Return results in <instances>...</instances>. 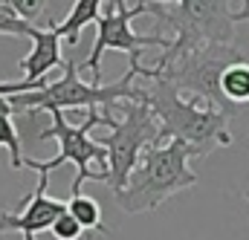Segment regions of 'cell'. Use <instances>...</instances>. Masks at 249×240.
I'll return each instance as SVG.
<instances>
[{"label": "cell", "mask_w": 249, "mask_h": 240, "mask_svg": "<svg viewBox=\"0 0 249 240\" xmlns=\"http://www.w3.org/2000/svg\"><path fill=\"white\" fill-rule=\"evenodd\" d=\"M47 3H50V0H9V6H12L23 20L35 23V26H41V20H44V15H47Z\"/></svg>", "instance_id": "e0dca14e"}, {"label": "cell", "mask_w": 249, "mask_h": 240, "mask_svg": "<svg viewBox=\"0 0 249 240\" xmlns=\"http://www.w3.org/2000/svg\"><path fill=\"white\" fill-rule=\"evenodd\" d=\"M235 61H244V55L235 50V44H203V47L183 50V52L162 50V55L157 58L154 67L130 64L127 72H133L136 78H165L180 93L197 96L206 104H212V107H217V110L232 116L241 107H235L232 102L223 99V93H220V72L229 64H235Z\"/></svg>", "instance_id": "3957f363"}, {"label": "cell", "mask_w": 249, "mask_h": 240, "mask_svg": "<svg viewBox=\"0 0 249 240\" xmlns=\"http://www.w3.org/2000/svg\"><path fill=\"white\" fill-rule=\"evenodd\" d=\"M154 3H171V0H154Z\"/></svg>", "instance_id": "d6986e66"}, {"label": "cell", "mask_w": 249, "mask_h": 240, "mask_svg": "<svg viewBox=\"0 0 249 240\" xmlns=\"http://www.w3.org/2000/svg\"><path fill=\"white\" fill-rule=\"evenodd\" d=\"M116 104L122 107L124 116L113 121V127H110L107 136L99 139L105 145V151H107V182L105 185L110 191H119L127 182V174L139 162L142 151L148 145H157V136H160L157 116L151 113V107L145 102L122 99Z\"/></svg>", "instance_id": "ba28073f"}, {"label": "cell", "mask_w": 249, "mask_h": 240, "mask_svg": "<svg viewBox=\"0 0 249 240\" xmlns=\"http://www.w3.org/2000/svg\"><path fill=\"white\" fill-rule=\"evenodd\" d=\"M220 93L235 107L249 104V61H235L220 72Z\"/></svg>", "instance_id": "7c38bea8"}, {"label": "cell", "mask_w": 249, "mask_h": 240, "mask_svg": "<svg viewBox=\"0 0 249 240\" xmlns=\"http://www.w3.org/2000/svg\"><path fill=\"white\" fill-rule=\"evenodd\" d=\"M0 3H9V0H0Z\"/></svg>", "instance_id": "44dd1931"}, {"label": "cell", "mask_w": 249, "mask_h": 240, "mask_svg": "<svg viewBox=\"0 0 249 240\" xmlns=\"http://www.w3.org/2000/svg\"><path fill=\"white\" fill-rule=\"evenodd\" d=\"M61 78L47 81L38 90L9 96L15 113H50V110H90V107H113L122 99L139 102V84L133 72H124L116 84H96L81 78V67L75 61H64Z\"/></svg>", "instance_id": "8992f818"}, {"label": "cell", "mask_w": 249, "mask_h": 240, "mask_svg": "<svg viewBox=\"0 0 249 240\" xmlns=\"http://www.w3.org/2000/svg\"><path fill=\"white\" fill-rule=\"evenodd\" d=\"M142 81L145 84H139V102H145L157 116L160 124L157 145L168 139H183L191 148L194 159L232 145L229 113L206 104L197 96L183 99V93L165 78H142Z\"/></svg>", "instance_id": "6da1fadb"}, {"label": "cell", "mask_w": 249, "mask_h": 240, "mask_svg": "<svg viewBox=\"0 0 249 240\" xmlns=\"http://www.w3.org/2000/svg\"><path fill=\"white\" fill-rule=\"evenodd\" d=\"M53 127L38 133V139H55L58 142V156L41 162V159H23V168H32L35 174H53L55 168H61L64 162L75 165V180H72V194L81 191V185L90 182H105L102 174H107V151L99 139L90 136L93 127H113V116L107 113V107H90L87 119L81 124H70L64 119V110H50Z\"/></svg>", "instance_id": "5b68a950"}, {"label": "cell", "mask_w": 249, "mask_h": 240, "mask_svg": "<svg viewBox=\"0 0 249 240\" xmlns=\"http://www.w3.org/2000/svg\"><path fill=\"white\" fill-rule=\"evenodd\" d=\"M29 41H32V52L26 58H20V72H23V81H29L38 90V87L47 84V75L53 69L64 67V55H61L64 41L53 26H35L29 32Z\"/></svg>", "instance_id": "30bf717a"}, {"label": "cell", "mask_w": 249, "mask_h": 240, "mask_svg": "<svg viewBox=\"0 0 249 240\" xmlns=\"http://www.w3.org/2000/svg\"><path fill=\"white\" fill-rule=\"evenodd\" d=\"M232 20H235V23L249 20V0H241V9H238V12H232Z\"/></svg>", "instance_id": "ac0fdd59"}, {"label": "cell", "mask_w": 249, "mask_h": 240, "mask_svg": "<svg viewBox=\"0 0 249 240\" xmlns=\"http://www.w3.org/2000/svg\"><path fill=\"white\" fill-rule=\"evenodd\" d=\"M244 197H247V200H249V188H247V191H244Z\"/></svg>", "instance_id": "ffe728a7"}, {"label": "cell", "mask_w": 249, "mask_h": 240, "mask_svg": "<svg viewBox=\"0 0 249 240\" xmlns=\"http://www.w3.org/2000/svg\"><path fill=\"white\" fill-rule=\"evenodd\" d=\"M191 148L183 139H168L162 145H148L139 156V162L133 165V171L127 174L119 191H113L116 206L127 214H139V211H154L160 208L168 197L194 188L197 174L191 168Z\"/></svg>", "instance_id": "7a4b0ae2"}, {"label": "cell", "mask_w": 249, "mask_h": 240, "mask_svg": "<svg viewBox=\"0 0 249 240\" xmlns=\"http://www.w3.org/2000/svg\"><path fill=\"white\" fill-rule=\"evenodd\" d=\"M50 235L55 240H81V235H84V226L64 208L61 214L53 220V226H50Z\"/></svg>", "instance_id": "2e32d148"}, {"label": "cell", "mask_w": 249, "mask_h": 240, "mask_svg": "<svg viewBox=\"0 0 249 240\" xmlns=\"http://www.w3.org/2000/svg\"><path fill=\"white\" fill-rule=\"evenodd\" d=\"M102 3L105 0H75L61 23H50V26L61 35V41L67 47H75L81 29H87L90 23H96V17L102 15Z\"/></svg>", "instance_id": "8fae6325"}, {"label": "cell", "mask_w": 249, "mask_h": 240, "mask_svg": "<svg viewBox=\"0 0 249 240\" xmlns=\"http://www.w3.org/2000/svg\"><path fill=\"white\" fill-rule=\"evenodd\" d=\"M47 185H50V174H38V185L32 194L23 197L20 211H0V235L20 232L23 240H35L41 232H50L53 220L67 208V203L50 197Z\"/></svg>", "instance_id": "9c48e42d"}, {"label": "cell", "mask_w": 249, "mask_h": 240, "mask_svg": "<svg viewBox=\"0 0 249 240\" xmlns=\"http://www.w3.org/2000/svg\"><path fill=\"white\" fill-rule=\"evenodd\" d=\"M105 3H107V9L96 17V44H93L87 61L78 64L81 69H90L96 84H102V55L107 50L124 52L130 64H142V52L148 47H157V50L171 47V38L157 32V29L148 35L133 32L130 23H133V17H139L136 3H127V0H105Z\"/></svg>", "instance_id": "52a82bcc"}, {"label": "cell", "mask_w": 249, "mask_h": 240, "mask_svg": "<svg viewBox=\"0 0 249 240\" xmlns=\"http://www.w3.org/2000/svg\"><path fill=\"white\" fill-rule=\"evenodd\" d=\"M139 17L151 15L157 20V32L171 38L174 52L194 50L203 44H232L235 38V20L229 0H171V3H154V0H133Z\"/></svg>", "instance_id": "277c9868"}, {"label": "cell", "mask_w": 249, "mask_h": 240, "mask_svg": "<svg viewBox=\"0 0 249 240\" xmlns=\"http://www.w3.org/2000/svg\"><path fill=\"white\" fill-rule=\"evenodd\" d=\"M67 211L84 226V232L90 229V232H99V235H107V226L102 223V208H99V203L90 197V194H72L70 200H67Z\"/></svg>", "instance_id": "4fadbf2b"}, {"label": "cell", "mask_w": 249, "mask_h": 240, "mask_svg": "<svg viewBox=\"0 0 249 240\" xmlns=\"http://www.w3.org/2000/svg\"><path fill=\"white\" fill-rule=\"evenodd\" d=\"M32 29H35V23L23 20L9 3H0V35H9V38H29Z\"/></svg>", "instance_id": "9a60e30c"}, {"label": "cell", "mask_w": 249, "mask_h": 240, "mask_svg": "<svg viewBox=\"0 0 249 240\" xmlns=\"http://www.w3.org/2000/svg\"><path fill=\"white\" fill-rule=\"evenodd\" d=\"M0 148L9 151V165L18 171L23 168V154H20V136H18V127L12 124L9 113H0Z\"/></svg>", "instance_id": "5bb4252c"}]
</instances>
